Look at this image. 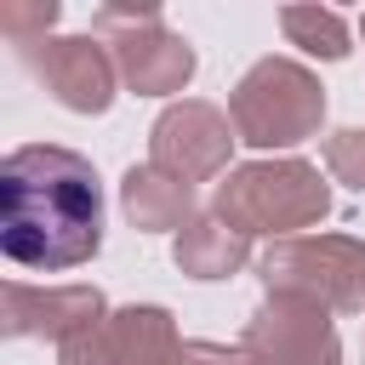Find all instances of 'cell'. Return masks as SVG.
Wrapping results in <instances>:
<instances>
[{"label":"cell","mask_w":365,"mask_h":365,"mask_svg":"<svg viewBox=\"0 0 365 365\" xmlns=\"http://www.w3.org/2000/svg\"><path fill=\"white\" fill-rule=\"evenodd\" d=\"M0 245L17 268L63 274L103 245V188L74 148L29 143L0 165Z\"/></svg>","instance_id":"6da1fadb"},{"label":"cell","mask_w":365,"mask_h":365,"mask_svg":"<svg viewBox=\"0 0 365 365\" xmlns=\"http://www.w3.org/2000/svg\"><path fill=\"white\" fill-rule=\"evenodd\" d=\"M331 211V188L308 160H262L240 165L217 188V217L234 234H291L314 228Z\"/></svg>","instance_id":"7a4b0ae2"},{"label":"cell","mask_w":365,"mask_h":365,"mask_svg":"<svg viewBox=\"0 0 365 365\" xmlns=\"http://www.w3.org/2000/svg\"><path fill=\"white\" fill-rule=\"evenodd\" d=\"M228 120H234V137L251 143V148H291V143H302V137L319 131V120H325V86L302 63H291V57H262L234 86Z\"/></svg>","instance_id":"3957f363"},{"label":"cell","mask_w":365,"mask_h":365,"mask_svg":"<svg viewBox=\"0 0 365 365\" xmlns=\"http://www.w3.org/2000/svg\"><path fill=\"white\" fill-rule=\"evenodd\" d=\"M262 279L268 291H291L331 314H354L365 308V245L342 234H297L268 245Z\"/></svg>","instance_id":"277c9868"},{"label":"cell","mask_w":365,"mask_h":365,"mask_svg":"<svg viewBox=\"0 0 365 365\" xmlns=\"http://www.w3.org/2000/svg\"><path fill=\"white\" fill-rule=\"evenodd\" d=\"M91 29L114 46L108 57H114L120 80H125L137 97H171V91L188 86L194 51H188L182 34L165 29V17H160L154 6H103V11L91 17Z\"/></svg>","instance_id":"5b68a950"},{"label":"cell","mask_w":365,"mask_h":365,"mask_svg":"<svg viewBox=\"0 0 365 365\" xmlns=\"http://www.w3.org/2000/svg\"><path fill=\"white\" fill-rule=\"evenodd\" d=\"M240 348L257 365H342L331 308H319L308 297H291V291H268V302L251 314Z\"/></svg>","instance_id":"8992f818"},{"label":"cell","mask_w":365,"mask_h":365,"mask_svg":"<svg viewBox=\"0 0 365 365\" xmlns=\"http://www.w3.org/2000/svg\"><path fill=\"white\" fill-rule=\"evenodd\" d=\"M177 325L165 308H114L80 336L57 348L63 365H171L177 359Z\"/></svg>","instance_id":"52a82bcc"},{"label":"cell","mask_w":365,"mask_h":365,"mask_svg":"<svg viewBox=\"0 0 365 365\" xmlns=\"http://www.w3.org/2000/svg\"><path fill=\"white\" fill-rule=\"evenodd\" d=\"M234 148V120L211 103H171L154 120V143H148V165L171 171L177 182H205L228 165Z\"/></svg>","instance_id":"ba28073f"},{"label":"cell","mask_w":365,"mask_h":365,"mask_svg":"<svg viewBox=\"0 0 365 365\" xmlns=\"http://www.w3.org/2000/svg\"><path fill=\"white\" fill-rule=\"evenodd\" d=\"M23 63H29V74L63 103V108H74V114H103L108 103H114V80H120V68H114V57L91 40V34H68V40H34V46H23Z\"/></svg>","instance_id":"9c48e42d"},{"label":"cell","mask_w":365,"mask_h":365,"mask_svg":"<svg viewBox=\"0 0 365 365\" xmlns=\"http://www.w3.org/2000/svg\"><path fill=\"white\" fill-rule=\"evenodd\" d=\"M103 319V291L97 285H6V331L11 336H51L57 348L80 336L86 325Z\"/></svg>","instance_id":"30bf717a"},{"label":"cell","mask_w":365,"mask_h":365,"mask_svg":"<svg viewBox=\"0 0 365 365\" xmlns=\"http://www.w3.org/2000/svg\"><path fill=\"white\" fill-rule=\"evenodd\" d=\"M120 200H125V217H131L137 228H148V234H160V228H188V222H194V217H188V205H194L188 182H177V177L160 171V165H131L125 182H120Z\"/></svg>","instance_id":"8fae6325"},{"label":"cell","mask_w":365,"mask_h":365,"mask_svg":"<svg viewBox=\"0 0 365 365\" xmlns=\"http://www.w3.org/2000/svg\"><path fill=\"white\" fill-rule=\"evenodd\" d=\"M240 262H245V234H234L217 211L211 217H194L177 234V268L194 274V279H228Z\"/></svg>","instance_id":"7c38bea8"},{"label":"cell","mask_w":365,"mask_h":365,"mask_svg":"<svg viewBox=\"0 0 365 365\" xmlns=\"http://www.w3.org/2000/svg\"><path fill=\"white\" fill-rule=\"evenodd\" d=\"M279 29L291 34V46L314 51V57H348V23L336 11H319V6H285L279 11Z\"/></svg>","instance_id":"4fadbf2b"},{"label":"cell","mask_w":365,"mask_h":365,"mask_svg":"<svg viewBox=\"0 0 365 365\" xmlns=\"http://www.w3.org/2000/svg\"><path fill=\"white\" fill-rule=\"evenodd\" d=\"M325 171H331L336 182H348V188L365 194V131H331V143H325Z\"/></svg>","instance_id":"5bb4252c"},{"label":"cell","mask_w":365,"mask_h":365,"mask_svg":"<svg viewBox=\"0 0 365 365\" xmlns=\"http://www.w3.org/2000/svg\"><path fill=\"white\" fill-rule=\"evenodd\" d=\"M57 23V6L51 0H11L6 11H0V29H6V40L23 51V46H34V29H51Z\"/></svg>","instance_id":"9a60e30c"},{"label":"cell","mask_w":365,"mask_h":365,"mask_svg":"<svg viewBox=\"0 0 365 365\" xmlns=\"http://www.w3.org/2000/svg\"><path fill=\"white\" fill-rule=\"evenodd\" d=\"M171 365H257L245 348H222V342H182Z\"/></svg>","instance_id":"2e32d148"},{"label":"cell","mask_w":365,"mask_h":365,"mask_svg":"<svg viewBox=\"0 0 365 365\" xmlns=\"http://www.w3.org/2000/svg\"><path fill=\"white\" fill-rule=\"evenodd\" d=\"M359 29H365V17H359Z\"/></svg>","instance_id":"e0dca14e"}]
</instances>
